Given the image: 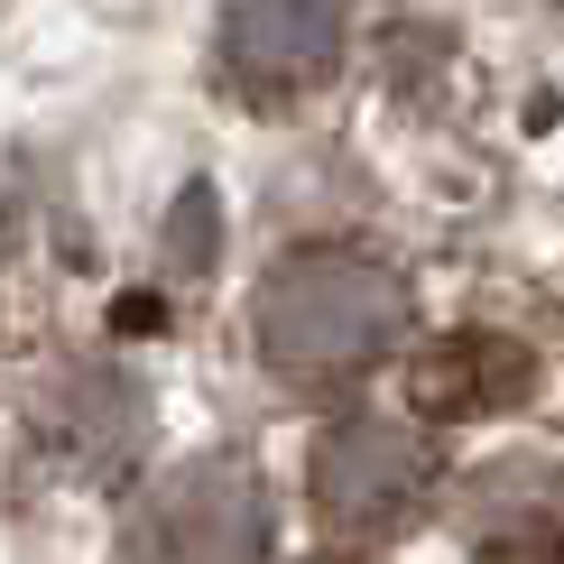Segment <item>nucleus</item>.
<instances>
[{"label": "nucleus", "instance_id": "obj_2", "mask_svg": "<svg viewBox=\"0 0 564 564\" xmlns=\"http://www.w3.org/2000/svg\"><path fill=\"white\" fill-rule=\"evenodd\" d=\"M343 56V0H231L223 19V75L250 102H288L324 84Z\"/></svg>", "mask_w": 564, "mask_h": 564}, {"label": "nucleus", "instance_id": "obj_1", "mask_svg": "<svg viewBox=\"0 0 564 564\" xmlns=\"http://www.w3.org/2000/svg\"><path fill=\"white\" fill-rule=\"evenodd\" d=\"M398 324H408L398 278L351 250H296L260 288V351L288 380H351L398 343Z\"/></svg>", "mask_w": 564, "mask_h": 564}, {"label": "nucleus", "instance_id": "obj_3", "mask_svg": "<svg viewBox=\"0 0 564 564\" xmlns=\"http://www.w3.org/2000/svg\"><path fill=\"white\" fill-rule=\"evenodd\" d=\"M416 490H426V444H416V435L380 426V416L324 435V454H315V500L334 509L343 528H389V519H408Z\"/></svg>", "mask_w": 564, "mask_h": 564}]
</instances>
